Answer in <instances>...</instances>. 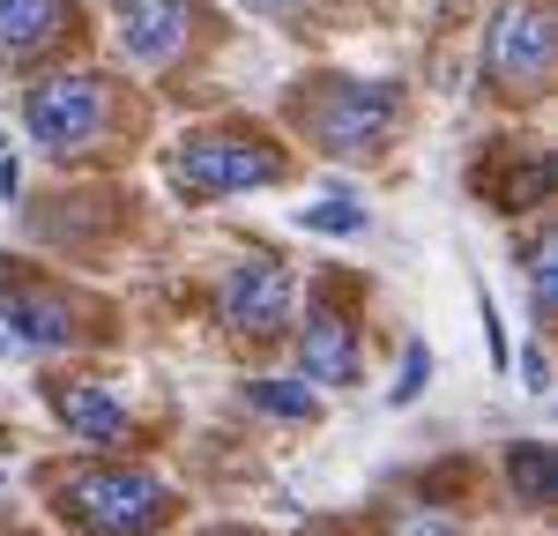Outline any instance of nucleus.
I'll return each instance as SVG.
<instances>
[{
	"label": "nucleus",
	"instance_id": "f03ea898",
	"mask_svg": "<svg viewBox=\"0 0 558 536\" xmlns=\"http://www.w3.org/2000/svg\"><path fill=\"white\" fill-rule=\"evenodd\" d=\"M402 127V89L395 83H350V75H328V83H305L299 97V134L320 149V157H380Z\"/></svg>",
	"mask_w": 558,
	"mask_h": 536
},
{
	"label": "nucleus",
	"instance_id": "423d86ee",
	"mask_svg": "<svg viewBox=\"0 0 558 536\" xmlns=\"http://www.w3.org/2000/svg\"><path fill=\"white\" fill-rule=\"evenodd\" d=\"M216 313H223L231 336H254V343L283 336V328H291V268L276 261V254H246V261L223 276Z\"/></svg>",
	"mask_w": 558,
	"mask_h": 536
},
{
	"label": "nucleus",
	"instance_id": "aec40b11",
	"mask_svg": "<svg viewBox=\"0 0 558 536\" xmlns=\"http://www.w3.org/2000/svg\"><path fill=\"white\" fill-rule=\"evenodd\" d=\"M209 536H239V529H209Z\"/></svg>",
	"mask_w": 558,
	"mask_h": 536
},
{
	"label": "nucleus",
	"instance_id": "9d476101",
	"mask_svg": "<svg viewBox=\"0 0 558 536\" xmlns=\"http://www.w3.org/2000/svg\"><path fill=\"white\" fill-rule=\"evenodd\" d=\"M194 38V8L186 0H120V52L134 68H165Z\"/></svg>",
	"mask_w": 558,
	"mask_h": 536
},
{
	"label": "nucleus",
	"instance_id": "9b49d317",
	"mask_svg": "<svg viewBox=\"0 0 558 536\" xmlns=\"http://www.w3.org/2000/svg\"><path fill=\"white\" fill-rule=\"evenodd\" d=\"M52 410H60V425L83 447H120L134 433L128 402L112 395V388H97V380H60V388H52Z\"/></svg>",
	"mask_w": 558,
	"mask_h": 536
},
{
	"label": "nucleus",
	"instance_id": "6e6552de",
	"mask_svg": "<svg viewBox=\"0 0 558 536\" xmlns=\"http://www.w3.org/2000/svg\"><path fill=\"white\" fill-rule=\"evenodd\" d=\"M0 320H8L15 351H68L83 336L75 328V299L45 291V283H0Z\"/></svg>",
	"mask_w": 558,
	"mask_h": 536
},
{
	"label": "nucleus",
	"instance_id": "a211bd4d",
	"mask_svg": "<svg viewBox=\"0 0 558 536\" xmlns=\"http://www.w3.org/2000/svg\"><path fill=\"white\" fill-rule=\"evenodd\" d=\"M521 380H529V395H544V388H551V365H544V351L521 357Z\"/></svg>",
	"mask_w": 558,
	"mask_h": 536
},
{
	"label": "nucleus",
	"instance_id": "f8f14e48",
	"mask_svg": "<svg viewBox=\"0 0 558 536\" xmlns=\"http://www.w3.org/2000/svg\"><path fill=\"white\" fill-rule=\"evenodd\" d=\"M507 477H514V491H521V507H551V447L544 440H514L507 447Z\"/></svg>",
	"mask_w": 558,
	"mask_h": 536
},
{
	"label": "nucleus",
	"instance_id": "2eb2a0df",
	"mask_svg": "<svg viewBox=\"0 0 558 536\" xmlns=\"http://www.w3.org/2000/svg\"><path fill=\"white\" fill-rule=\"evenodd\" d=\"M305 231H328V239H357V231H365V209H357V202H343V194H328V202H313V209H305Z\"/></svg>",
	"mask_w": 558,
	"mask_h": 536
},
{
	"label": "nucleus",
	"instance_id": "dca6fc26",
	"mask_svg": "<svg viewBox=\"0 0 558 536\" xmlns=\"http://www.w3.org/2000/svg\"><path fill=\"white\" fill-rule=\"evenodd\" d=\"M395 536H462V522L425 514V507H402V514H395Z\"/></svg>",
	"mask_w": 558,
	"mask_h": 536
},
{
	"label": "nucleus",
	"instance_id": "39448f33",
	"mask_svg": "<svg viewBox=\"0 0 558 536\" xmlns=\"http://www.w3.org/2000/svg\"><path fill=\"white\" fill-rule=\"evenodd\" d=\"M551 0H507L484 31V83H499V97H544L551 83Z\"/></svg>",
	"mask_w": 558,
	"mask_h": 536
},
{
	"label": "nucleus",
	"instance_id": "6ab92c4d",
	"mask_svg": "<svg viewBox=\"0 0 558 536\" xmlns=\"http://www.w3.org/2000/svg\"><path fill=\"white\" fill-rule=\"evenodd\" d=\"M254 8H283V0H254Z\"/></svg>",
	"mask_w": 558,
	"mask_h": 536
},
{
	"label": "nucleus",
	"instance_id": "1a4fd4ad",
	"mask_svg": "<svg viewBox=\"0 0 558 536\" xmlns=\"http://www.w3.org/2000/svg\"><path fill=\"white\" fill-rule=\"evenodd\" d=\"M299 365L313 388H357V320L328 299H313L299 328Z\"/></svg>",
	"mask_w": 558,
	"mask_h": 536
},
{
	"label": "nucleus",
	"instance_id": "f257e3e1",
	"mask_svg": "<svg viewBox=\"0 0 558 536\" xmlns=\"http://www.w3.org/2000/svg\"><path fill=\"white\" fill-rule=\"evenodd\" d=\"M52 507H60L83 536H157L179 514L172 485L149 477V470H128V462L68 470V477L52 485Z\"/></svg>",
	"mask_w": 558,
	"mask_h": 536
},
{
	"label": "nucleus",
	"instance_id": "4468645a",
	"mask_svg": "<svg viewBox=\"0 0 558 536\" xmlns=\"http://www.w3.org/2000/svg\"><path fill=\"white\" fill-rule=\"evenodd\" d=\"M529 299H536V320H551V306H558V246L551 239L529 246Z\"/></svg>",
	"mask_w": 558,
	"mask_h": 536
},
{
	"label": "nucleus",
	"instance_id": "ddd939ff",
	"mask_svg": "<svg viewBox=\"0 0 558 536\" xmlns=\"http://www.w3.org/2000/svg\"><path fill=\"white\" fill-rule=\"evenodd\" d=\"M246 402L254 410H268V417H320V395L313 388H299V380H246Z\"/></svg>",
	"mask_w": 558,
	"mask_h": 536
},
{
	"label": "nucleus",
	"instance_id": "f3484780",
	"mask_svg": "<svg viewBox=\"0 0 558 536\" xmlns=\"http://www.w3.org/2000/svg\"><path fill=\"white\" fill-rule=\"evenodd\" d=\"M425 365H432L425 343H410V351H402V373H395V388H387V395H395V402H410L417 388H425Z\"/></svg>",
	"mask_w": 558,
	"mask_h": 536
},
{
	"label": "nucleus",
	"instance_id": "0eeeda50",
	"mask_svg": "<svg viewBox=\"0 0 558 536\" xmlns=\"http://www.w3.org/2000/svg\"><path fill=\"white\" fill-rule=\"evenodd\" d=\"M83 31V8L75 0H0V60L8 68H38L45 52Z\"/></svg>",
	"mask_w": 558,
	"mask_h": 536
},
{
	"label": "nucleus",
	"instance_id": "20e7f679",
	"mask_svg": "<svg viewBox=\"0 0 558 536\" xmlns=\"http://www.w3.org/2000/svg\"><path fill=\"white\" fill-rule=\"evenodd\" d=\"M283 149L260 142L246 127H216V134H186L172 149V186L186 202H216V194H246V186H283Z\"/></svg>",
	"mask_w": 558,
	"mask_h": 536
},
{
	"label": "nucleus",
	"instance_id": "7ed1b4c3",
	"mask_svg": "<svg viewBox=\"0 0 558 536\" xmlns=\"http://www.w3.org/2000/svg\"><path fill=\"white\" fill-rule=\"evenodd\" d=\"M23 127L38 149L52 157H97L112 127H120V89L105 83L97 68H75V75H45L31 97H23Z\"/></svg>",
	"mask_w": 558,
	"mask_h": 536
}]
</instances>
